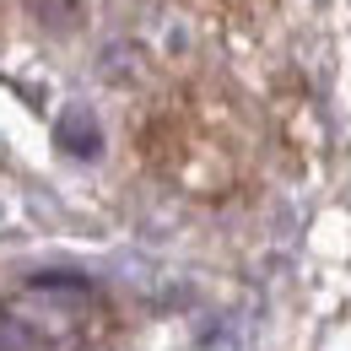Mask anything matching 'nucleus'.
<instances>
[{
  "label": "nucleus",
  "instance_id": "obj_2",
  "mask_svg": "<svg viewBox=\"0 0 351 351\" xmlns=\"http://www.w3.org/2000/svg\"><path fill=\"white\" fill-rule=\"evenodd\" d=\"M60 146L71 152V157H97L103 152V130H97V119H92L87 108H65V119H60Z\"/></svg>",
  "mask_w": 351,
  "mask_h": 351
},
{
  "label": "nucleus",
  "instance_id": "obj_1",
  "mask_svg": "<svg viewBox=\"0 0 351 351\" xmlns=\"http://www.w3.org/2000/svg\"><path fill=\"white\" fill-rule=\"evenodd\" d=\"M103 330V298L87 276L49 270L0 298V351H82Z\"/></svg>",
  "mask_w": 351,
  "mask_h": 351
}]
</instances>
